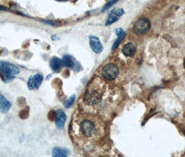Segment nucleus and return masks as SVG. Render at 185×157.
Listing matches in <instances>:
<instances>
[{
	"mask_svg": "<svg viewBox=\"0 0 185 157\" xmlns=\"http://www.w3.org/2000/svg\"><path fill=\"white\" fill-rule=\"evenodd\" d=\"M80 131L86 138L94 137L98 132L95 124L89 119H85L80 123Z\"/></svg>",
	"mask_w": 185,
	"mask_h": 157,
	"instance_id": "obj_1",
	"label": "nucleus"
},
{
	"mask_svg": "<svg viewBox=\"0 0 185 157\" xmlns=\"http://www.w3.org/2000/svg\"><path fill=\"white\" fill-rule=\"evenodd\" d=\"M102 98V93L95 87H90L86 90L84 94V101L89 106H93L100 102Z\"/></svg>",
	"mask_w": 185,
	"mask_h": 157,
	"instance_id": "obj_2",
	"label": "nucleus"
},
{
	"mask_svg": "<svg viewBox=\"0 0 185 157\" xmlns=\"http://www.w3.org/2000/svg\"><path fill=\"white\" fill-rule=\"evenodd\" d=\"M119 75V69L115 64L109 63L104 66L102 70V76L108 80H113Z\"/></svg>",
	"mask_w": 185,
	"mask_h": 157,
	"instance_id": "obj_3",
	"label": "nucleus"
},
{
	"mask_svg": "<svg viewBox=\"0 0 185 157\" xmlns=\"http://www.w3.org/2000/svg\"><path fill=\"white\" fill-rule=\"evenodd\" d=\"M150 21L146 18H142L137 20L134 25V32L137 35H143L150 29Z\"/></svg>",
	"mask_w": 185,
	"mask_h": 157,
	"instance_id": "obj_4",
	"label": "nucleus"
},
{
	"mask_svg": "<svg viewBox=\"0 0 185 157\" xmlns=\"http://www.w3.org/2000/svg\"><path fill=\"white\" fill-rule=\"evenodd\" d=\"M0 71L15 76L20 73V69L17 66L7 61H0Z\"/></svg>",
	"mask_w": 185,
	"mask_h": 157,
	"instance_id": "obj_5",
	"label": "nucleus"
},
{
	"mask_svg": "<svg viewBox=\"0 0 185 157\" xmlns=\"http://www.w3.org/2000/svg\"><path fill=\"white\" fill-rule=\"evenodd\" d=\"M124 14V10L120 8H116L110 11L109 17L106 21V25H110L116 21H118L121 16Z\"/></svg>",
	"mask_w": 185,
	"mask_h": 157,
	"instance_id": "obj_6",
	"label": "nucleus"
},
{
	"mask_svg": "<svg viewBox=\"0 0 185 157\" xmlns=\"http://www.w3.org/2000/svg\"><path fill=\"white\" fill-rule=\"evenodd\" d=\"M43 77L41 74H36L34 76H31L27 82V87L30 90L38 89L42 84Z\"/></svg>",
	"mask_w": 185,
	"mask_h": 157,
	"instance_id": "obj_7",
	"label": "nucleus"
},
{
	"mask_svg": "<svg viewBox=\"0 0 185 157\" xmlns=\"http://www.w3.org/2000/svg\"><path fill=\"white\" fill-rule=\"evenodd\" d=\"M89 43L92 50L93 51L94 53H97V54H100V53H101L102 50H103V45H102L100 39H98V37L94 36H90Z\"/></svg>",
	"mask_w": 185,
	"mask_h": 157,
	"instance_id": "obj_8",
	"label": "nucleus"
},
{
	"mask_svg": "<svg viewBox=\"0 0 185 157\" xmlns=\"http://www.w3.org/2000/svg\"><path fill=\"white\" fill-rule=\"evenodd\" d=\"M67 116L62 110H58L56 112V119H55V124L59 129H64L65 123L66 121Z\"/></svg>",
	"mask_w": 185,
	"mask_h": 157,
	"instance_id": "obj_9",
	"label": "nucleus"
},
{
	"mask_svg": "<svg viewBox=\"0 0 185 157\" xmlns=\"http://www.w3.org/2000/svg\"><path fill=\"white\" fill-rule=\"evenodd\" d=\"M50 66L53 71H54L55 73H59L62 69L64 64H63V59H61L59 57H54L50 61Z\"/></svg>",
	"mask_w": 185,
	"mask_h": 157,
	"instance_id": "obj_10",
	"label": "nucleus"
},
{
	"mask_svg": "<svg viewBox=\"0 0 185 157\" xmlns=\"http://www.w3.org/2000/svg\"><path fill=\"white\" fill-rule=\"evenodd\" d=\"M122 52L125 56L133 57L137 53V47L133 43H127L123 47Z\"/></svg>",
	"mask_w": 185,
	"mask_h": 157,
	"instance_id": "obj_11",
	"label": "nucleus"
},
{
	"mask_svg": "<svg viewBox=\"0 0 185 157\" xmlns=\"http://www.w3.org/2000/svg\"><path fill=\"white\" fill-rule=\"evenodd\" d=\"M11 107V103L8 99L0 94V112L7 113L9 112Z\"/></svg>",
	"mask_w": 185,
	"mask_h": 157,
	"instance_id": "obj_12",
	"label": "nucleus"
},
{
	"mask_svg": "<svg viewBox=\"0 0 185 157\" xmlns=\"http://www.w3.org/2000/svg\"><path fill=\"white\" fill-rule=\"evenodd\" d=\"M69 154V150L64 147H55L52 150V156L54 157H66Z\"/></svg>",
	"mask_w": 185,
	"mask_h": 157,
	"instance_id": "obj_13",
	"label": "nucleus"
},
{
	"mask_svg": "<svg viewBox=\"0 0 185 157\" xmlns=\"http://www.w3.org/2000/svg\"><path fill=\"white\" fill-rule=\"evenodd\" d=\"M116 33L118 37H117L116 41H115L114 45H113L112 48V50H114L115 49L117 48V47L120 45L121 41H122L123 39H124V37L125 36V32L123 30H122L121 28L117 29V30H116Z\"/></svg>",
	"mask_w": 185,
	"mask_h": 157,
	"instance_id": "obj_14",
	"label": "nucleus"
},
{
	"mask_svg": "<svg viewBox=\"0 0 185 157\" xmlns=\"http://www.w3.org/2000/svg\"><path fill=\"white\" fill-rule=\"evenodd\" d=\"M63 64L65 67L69 68V69H72L75 67V62L70 55H65L63 58Z\"/></svg>",
	"mask_w": 185,
	"mask_h": 157,
	"instance_id": "obj_15",
	"label": "nucleus"
},
{
	"mask_svg": "<svg viewBox=\"0 0 185 157\" xmlns=\"http://www.w3.org/2000/svg\"><path fill=\"white\" fill-rule=\"evenodd\" d=\"M0 78H1V79L2 80L3 82H9L12 81L13 80H14L15 76L9 75V74L4 73V72L2 71H0Z\"/></svg>",
	"mask_w": 185,
	"mask_h": 157,
	"instance_id": "obj_16",
	"label": "nucleus"
},
{
	"mask_svg": "<svg viewBox=\"0 0 185 157\" xmlns=\"http://www.w3.org/2000/svg\"><path fill=\"white\" fill-rule=\"evenodd\" d=\"M75 94L72 95L71 96L69 97L68 99H67V100L63 103V106H64L65 108H70V107L73 106L74 102H75Z\"/></svg>",
	"mask_w": 185,
	"mask_h": 157,
	"instance_id": "obj_17",
	"label": "nucleus"
},
{
	"mask_svg": "<svg viewBox=\"0 0 185 157\" xmlns=\"http://www.w3.org/2000/svg\"><path fill=\"white\" fill-rule=\"evenodd\" d=\"M118 1V0H110V1H109V2L106 4L105 6H104V7L103 8V9H102V11H105V10L108 9L109 8L114 5V4L116 3Z\"/></svg>",
	"mask_w": 185,
	"mask_h": 157,
	"instance_id": "obj_18",
	"label": "nucleus"
},
{
	"mask_svg": "<svg viewBox=\"0 0 185 157\" xmlns=\"http://www.w3.org/2000/svg\"><path fill=\"white\" fill-rule=\"evenodd\" d=\"M45 24H50V25H56V22H53V21H49V20H48V21H44L43 22Z\"/></svg>",
	"mask_w": 185,
	"mask_h": 157,
	"instance_id": "obj_19",
	"label": "nucleus"
},
{
	"mask_svg": "<svg viewBox=\"0 0 185 157\" xmlns=\"http://www.w3.org/2000/svg\"><path fill=\"white\" fill-rule=\"evenodd\" d=\"M7 9L3 6H0V11H7Z\"/></svg>",
	"mask_w": 185,
	"mask_h": 157,
	"instance_id": "obj_20",
	"label": "nucleus"
},
{
	"mask_svg": "<svg viewBox=\"0 0 185 157\" xmlns=\"http://www.w3.org/2000/svg\"><path fill=\"white\" fill-rule=\"evenodd\" d=\"M58 1H68V0H57Z\"/></svg>",
	"mask_w": 185,
	"mask_h": 157,
	"instance_id": "obj_21",
	"label": "nucleus"
}]
</instances>
